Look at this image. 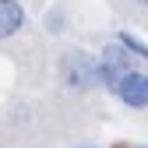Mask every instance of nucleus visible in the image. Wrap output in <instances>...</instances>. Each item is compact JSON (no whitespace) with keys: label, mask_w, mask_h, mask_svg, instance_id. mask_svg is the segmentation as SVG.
I'll return each instance as SVG.
<instances>
[{"label":"nucleus","mask_w":148,"mask_h":148,"mask_svg":"<svg viewBox=\"0 0 148 148\" xmlns=\"http://www.w3.org/2000/svg\"><path fill=\"white\" fill-rule=\"evenodd\" d=\"M60 78L71 92H92L99 85V67H95V57L85 49H67L64 60H60Z\"/></svg>","instance_id":"nucleus-1"},{"label":"nucleus","mask_w":148,"mask_h":148,"mask_svg":"<svg viewBox=\"0 0 148 148\" xmlns=\"http://www.w3.org/2000/svg\"><path fill=\"white\" fill-rule=\"evenodd\" d=\"M95 67H99V85L106 88V92H113L116 88V81L123 78V74H131V71H138V60L127 53L120 42H106L102 46V53L95 57Z\"/></svg>","instance_id":"nucleus-2"},{"label":"nucleus","mask_w":148,"mask_h":148,"mask_svg":"<svg viewBox=\"0 0 148 148\" xmlns=\"http://www.w3.org/2000/svg\"><path fill=\"white\" fill-rule=\"evenodd\" d=\"M113 95L127 106V109H148V74L145 71H131L123 74V78L116 81Z\"/></svg>","instance_id":"nucleus-3"},{"label":"nucleus","mask_w":148,"mask_h":148,"mask_svg":"<svg viewBox=\"0 0 148 148\" xmlns=\"http://www.w3.org/2000/svg\"><path fill=\"white\" fill-rule=\"evenodd\" d=\"M28 14L21 7V0H0V39H14L25 28Z\"/></svg>","instance_id":"nucleus-4"},{"label":"nucleus","mask_w":148,"mask_h":148,"mask_svg":"<svg viewBox=\"0 0 148 148\" xmlns=\"http://www.w3.org/2000/svg\"><path fill=\"white\" fill-rule=\"evenodd\" d=\"M113 42H120V46L138 60V64H148V42H141L134 32H116V39H113Z\"/></svg>","instance_id":"nucleus-5"},{"label":"nucleus","mask_w":148,"mask_h":148,"mask_svg":"<svg viewBox=\"0 0 148 148\" xmlns=\"http://www.w3.org/2000/svg\"><path fill=\"white\" fill-rule=\"evenodd\" d=\"M46 28H53V32H60V28H64V14H60V11H53V14H46Z\"/></svg>","instance_id":"nucleus-6"},{"label":"nucleus","mask_w":148,"mask_h":148,"mask_svg":"<svg viewBox=\"0 0 148 148\" xmlns=\"http://www.w3.org/2000/svg\"><path fill=\"white\" fill-rule=\"evenodd\" d=\"M138 4H141V7H148V0H138Z\"/></svg>","instance_id":"nucleus-7"},{"label":"nucleus","mask_w":148,"mask_h":148,"mask_svg":"<svg viewBox=\"0 0 148 148\" xmlns=\"http://www.w3.org/2000/svg\"><path fill=\"white\" fill-rule=\"evenodd\" d=\"M78 148H95V145H78Z\"/></svg>","instance_id":"nucleus-8"},{"label":"nucleus","mask_w":148,"mask_h":148,"mask_svg":"<svg viewBox=\"0 0 148 148\" xmlns=\"http://www.w3.org/2000/svg\"><path fill=\"white\" fill-rule=\"evenodd\" d=\"M127 148H141V145H127Z\"/></svg>","instance_id":"nucleus-9"}]
</instances>
